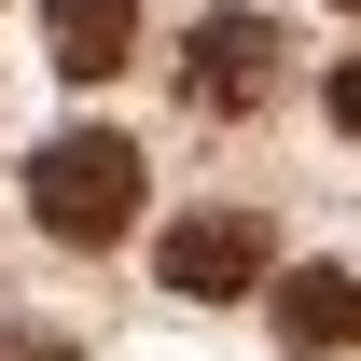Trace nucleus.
Masks as SVG:
<instances>
[{
  "label": "nucleus",
  "mask_w": 361,
  "mask_h": 361,
  "mask_svg": "<svg viewBox=\"0 0 361 361\" xmlns=\"http://www.w3.org/2000/svg\"><path fill=\"white\" fill-rule=\"evenodd\" d=\"M139 195H153V167H139V139H111V126H56L42 153H28V223H42L56 250H111V236L139 223Z\"/></svg>",
  "instance_id": "f257e3e1"
},
{
  "label": "nucleus",
  "mask_w": 361,
  "mask_h": 361,
  "mask_svg": "<svg viewBox=\"0 0 361 361\" xmlns=\"http://www.w3.org/2000/svg\"><path fill=\"white\" fill-rule=\"evenodd\" d=\"M153 278H167L180 306H236V292H278V236L250 209H195V223H167Z\"/></svg>",
  "instance_id": "f03ea898"
},
{
  "label": "nucleus",
  "mask_w": 361,
  "mask_h": 361,
  "mask_svg": "<svg viewBox=\"0 0 361 361\" xmlns=\"http://www.w3.org/2000/svg\"><path fill=\"white\" fill-rule=\"evenodd\" d=\"M180 97H195V111H264V97H278V28H264V14H195Z\"/></svg>",
  "instance_id": "7ed1b4c3"
},
{
  "label": "nucleus",
  "mask_w": 361,
  "mask_h": 361,
  "mask_svg": "<svg viewBox=\"0 0 361 361\" xmlns=\"http://www.w3.org/2000/svg\"><path fill=\"white\" fill-rule=\"evenodd\" d=\"M264 319H278V348H292V361L361 348V278H348V264H292V278L264 292Z\"/></svg>",
  "instance_id": "20e7f679"
},
{
  "label": "nucleus",
  "mask_w": 361,
  "mask_h": 361,
  "mask_svg": "<svg viewBox=\"0 0 361 361\" xmlns=\"http://www.w3.org/2000/svg\"><path fill=\"white\" fill-rule=\"evenodd\" d=\"M139 42V0H42V56L70 70V84H111Z\"/></svg>",
  "instance_id": "39448f33"
},
{
  "label": "nucleus",
  "mask_w": 361,
  "mask_h": 361,
  "mask_svg": "<svg viewBox=\"0 0 361 361\" xmlns=\"http://www.w3.org/2000/svg\"><path fill=\"white\" fill-rule=\"evenodd\" d=\"M0 361H70V334L56 319H0Z\"/></svg>",
  "instance_id": "423d86ee"
},
{
  "label": "nucleus",
  "mask_w": 361,
  "mask_h": 361,
  "mask_svg": "<svg viewBox=\"0 0 361 361\" xmlns=\"http://www.w3.org/2000/svg\"><path fill=\"white\" fill-rule=\"evenodd\" d=\"M334 126L361 139V56H348V70H334Z\"/></svg>",
  "instance_id": "0eeeda50"
},
{
  "label": "nucleus",
  "mask_w": 361,
  "mask_h": 361,
  "mask_svg": "<svg viewBox=\"0 0 361 361\" xmlns=\"http://www.w3.org/2000/svg\"><path fill=\"white\" fill-rule=\"evenodd\" d=\"M348 14H361V0H348Z\"/></svg>",
  "instance_id": "6e6552de"
}]
</instances>
